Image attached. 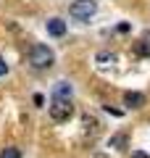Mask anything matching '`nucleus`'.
Wrapping results in <instances>:
<instances>
[{"mask_svg":"<svg viewBox=\"0 0 150 158\" xmlns=\"http://www.w3.org/2000/svg\"><path fill=\"white\" fill-rule=\"evenodd\" d=\"M53 61H56V56H53V50H50L48 45H32V50H29V63H32L34 69H48L53 66Z\"/></svg>","mask_w":150,"mask_h":158,"instance_id":"1","label":"nucleus"},{"mask_svg":"<svg viewBox=\"0 0 150 158\" xmlns=\"http://www.w3.org/2000/svg\"><path fill=\"white\" fill-rule=\"evenodd\" d=\"M74 113V106L69 98H53V103H50V118L56 121V124H63V121H69Z\"/></svg>","mask_w":150,"mask_h":158,"instance_id":"2","label":"nucleus"},{"mask_svg":"<svg viewBox=\"0 0 150 158\" xmlns=\"http://www.w3.org/2000/svg\"><path fill=\"white\" fill-rule=\"evenodd\" d=\"M95 11H98L95 0H74L71 8H69V13H71L77 21H90V19L95 16Z\"/></svg>","mask_w":150,"mask_h":158,"instance_id":"3","label":"nucleus"},{"mask_svg":"<svg viewBox=\"0 0 150 158\" xmlns=\"http://www.w3.org/2000/svg\"><path fill=\"white\" fill-rule=\"evenodd\" d=\"M124 106L127 108H134V111H137V108H142L145 106V95L142 92H127V95H124Z\"/></svg>","mask_w":150,"mask_h":158,"instance_id":"4","label":"nucleus"},{"mask_svg":"<svg viewBox=\"0 0 150 158\" xmlns=\"http://www.w3.org/2000/svg\"><path fill=\"white\" fill-rule=\"evenodd\" d=\"M95 63H98L100 69H111L113 63H116V56H113L111 50H100L98 56H95Z\"/></svg>","mask_w":150,"mask_h":158,"instance_id":"5","label":"nucleus"},{"mask_svg":"<svg viewBox=\"0 0 150 158\" xmlns=\"http://www.w3.org/2000/svg\"><path fill=\"white\" fill-rule=\"evenodd\" d=\"M48 34H53V37H63V34H66V21H61V19H50V21H48Z\"/></svg>","mask_w":150,"mask_h":158,"instance_id":"6","label":"nucleus"},{"mask_svg":"<svg viewBox=\"0 0 150 158\" xmlns=\"http://www.w3.org/2000/svg\"><path fill=\"white\" fill-rule=\"evenodd\" d=\"M108 145H111V148H116V150H127V145H129V137L124 135V132H119V135H113L111 140H108Z\"/></svg>","mask_w":150,"mask_h":158,"instance_id":"7","label":"nucleus"},{"mask_svg":"<svg viewBox=\"0 0 150 158\" xmlns=\"http://www.w3.org/2000/svg\"><path fill=\"white\" fill-rule=\"evenodd\" d=\"M71 95V85L69 82H58L56 90H53V98H69Z\"/></svg>","mask_w":150,"mask_h":158,"instance_id":"8","label":"nucleus"},{"mask_svg":"<svg viewBox=\"0 0 150 158\" xmlns=\"http://www.w3.org/2000/svg\"><path fill=\"white\" fill-rule=\"evenodd\" d=\"M82 121H84V132H87V135H92V132L98 135V129H100V121H98V118L92 121V116H84Z\"/></svg>","mask_w":150,"mask_h":158,"instance_id":"9","label":"nucleus"},{"mask_svg":"<svg viewBox=\"0 0 150 158\" xmlns=\"http://www.w3.org/2000/svg\"><path fill=\"white\" fill-rule=\"evenodd\" d=\"M134 53L142 56V58H150V42H148V40H140L137 45H134Z\"/></svg>","mask_w":150,"mask_h":158,"instance_id":"10","label":"nucleus"},{"mask_svg":"<svg viewBox=\"0 0 150 158\" xmlns=\"http://www.w3.org/2000/svg\"><path fill=\"white\" fill-rule=\"evenodd\" d=\"M0 158H21V153H19V148H6Z\"/></svg>","mask_w":150,"mask_h":158,"instance_id":"11","label":"nucleus"},{"mask_svg":"<svg viewBox=\"0 0 150 158\" xmlns=\"http://www.w3.org/2000/svg\"><path fill=\"white\" fill-rule=\"evenodd\" d=\"M106 111H108V113H113V116H124L121 108H113V106H106Z\"/></svg>","mask_w":150,"mask_h":158,"instance_id":"12","label":"nucleus"},{"mask_svg":"<svg viewBox=\"0 0 150 158\" xmlns=\"http://www.w3.org/2000/svg\"><path fill=\"white\" fill-rule=\"evenodd\" d=\"M132 158H150V156H148L145 150H134V153H132Z\"/></svg>","mask_w":150,"mask_h":158,"instance_id":"13","label":"nucleus"},{"mask_svg":"<svg viewBox=\"0 0 150 158\" xmlns=\"http://www.w3.org/2000/svg\"><path fill=\"white\" fill-rule=\"evenodd\" d=\"M8 71V66H6V61H3V58H0V77H3V74Z\"/></svg>","mask_w":150,"mask_h":158,"instance_id":"14","label":"nucleus"},{"mask_svg":"<svg viewBox=\"0 0 150 158\" xmlns=\"http://www.w3.org/2000/svg\"><path fill=\"white\" fill-rule=\"evenodd\" d=\"M92 158H108V156H106V153H95Z\"/></svg>","mask_w":150,"mask_h":158,"instance_id":"15","label":"nucleus"},{"mask_svg":"<svg viewBox=\"0 0 150 158\" xmlns=\"http://www.w3.org/2000/svg\"><path fill=\"white\" fill-rule=\"evenodd\" d=\"M145 40H148V42H150V32H148V34H145Z\"/></svg>","mask_w":150,"mask_h":158,"instance_id":"16","label":"nucleus"}]
</instances>
